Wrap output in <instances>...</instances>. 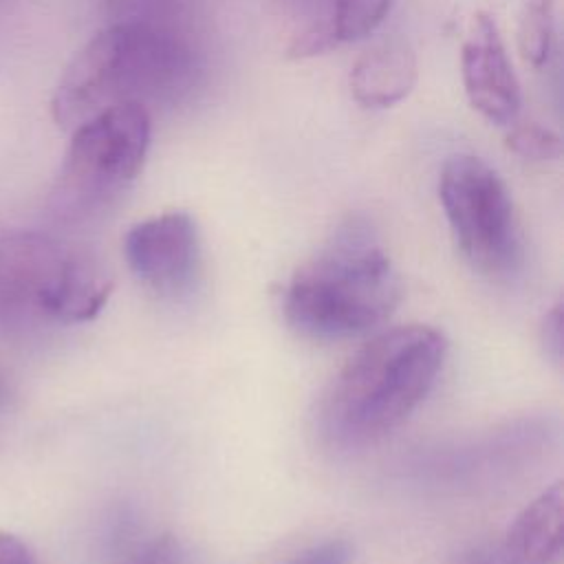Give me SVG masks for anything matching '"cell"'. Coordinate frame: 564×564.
<instances>
[{"label": "cell", "instance_id": "obj_1", "mask_svg": "<svg viewBox=\"0 0 564 564\" xmlns=\"http://www.w3.org/2000/svg\"><path fill=\"white\" fill-rule=\"evenodd\" d=\"M445 337L423 324L377 333L337 370L322 394L317 425L326 443L359 449L397 430L434 388Z\"/></svg>", "mask_w": 564, "mask_h": 564}, {"label": "cell", "instance_id": "obj_2", "mask_svg": "<svg viewBox=\"0 0 564 564\" xmlns=\"http://www.w3.org/2000/svg\"><path fill=\"white\" fill-rule=\"evenodd\" d=\"M196 70L198 57L185 31L108 22L64 68L51 115L70 132L110 106L176 97L192 86Z\"/></svg>", "mask_w": 564, "mask_h": 564}, {"label": "cell", "instance_id": "obj_3", "mask_svg": "<svg viewBox=\"0 0 564 564\" xmlns=\"http://www.w3.org/2000/svg\"><path fill=\"white\" fill-rule=\"evenodd\" d=\"M401 297L399 275L372 227L339 225L282 291V313L297 333L333 341L383 324Z\"/></svg>", "mask_w": 564, "mask_h": 564}, {"label": "cell", "instance_id": "obj_4", "mask_svg": "<svg viewBox=\"0 0 564 564\" xmlns=\"http://www.w3.org/2000/svg\"><path fill=\"white\" fill-rule=\"evenodd\" d=\"M110 293V273L88 251L40 231L0 238V326L88 322Z\"/></svg>", "mask_w": 564, "mask_h": 564}, {"label": "cell", "instance_id": "obj_5", "mask_svg": "<svg viewBox=\"0 0 564 564\" xmlns=\"http://www.w3.org/2000/svg\"><path fill=\"white\" fill-rule=\"evenodd\" d=\"M150 148L143 104L110 106L70 130L51 207L62 218H84L108 207L141 172Z\"/></svg>", "mask_w": 564, "mask_h": 564}, {"label": "cell", "instance_id": "obj_6", "mask_svg": "<svg viewBox=\"0 0 564 564\" xmlns=\"http://www.w3.org/2000/svg\"><path fill=\"white\" fill-rule=\"evenodd\" d=\"M438 200L474 271L500 280L520 269L522 240L513 200L489 163L474 154L449 156L438 174Z\"/></svg>", "mask_w": 564, "mask_h": 564}, {"label": "cell", "instance_id": "obj_7", "mask_svg": "<svg viewBox=\"0 0 564 564\" xmlns=\"http://www.w3.org/2000/svg\"><path fill=\"white\" fill-rule=\"evenodd\" d=\"M123 256L134 278L163 297L194 286L200 242L196 223L185 212H165L132 225L123 238Z\"/></svg>", "mask_w": 564, "mask_h": 564}, {"label": "cell", "instance_id": "obj_8", "mask_svg": "<svg viewBox=\"0 0 564 564\" xmlns=\"http://www.w3.org/2000/svg\"><path fill=\"white\" fill-rule=\"evenodd\" d=\"M460 77L471 108L491 123L511 126L520 112V84L496 20L476 11L460 51Z\"/></svg>", "mask_w": 564, "mask_h": 564}, {"label": "cell", "instance_id": "obj_9", "mask_svg": "<svg viewBox=\"0 0 564 564\" xmlns=\"http://www.w3.org/2000/svg\"><path fill=\"white\" fill-rule=\"evenodd\" d=\"M419 77L416 55L403 40H388L366 51L350 68L352 99L364 108H390L405 99Z\"/></svg>", "mask_w": 564, "mask_h": 564}, {"label": "cell", "instance_id": "obj_10", "mask_svg": "<svg viewBox=\"0 0 564 564\" xmlns=\"http://www.w3.org/2000/svg\"><path fill=\"white\" fill-rule=\"evenodd\" d=\"M562 516L564 494L555 482L518 513L507 533L505 555L513 564H560Z\"/></svg>", "mask_w": 564, "mask_h": 564}, {"label": "cell", "instance_id": "obj_11", "mask_svg": "<svg viewBox=\"0 0 564 564\" xmlns=\"http://www.w3.org/2000/svg\"><path fill=\"white\" fill-rule=\"evenodd\" d=\"M555 40V0H518L516 42L518 53L531 68H542Z\"/></svg>", "mask_w": 564, "mask_h": 564}, {"label": "cell", "instance_id": "obj_12", "mask_svg": "<svg viewBox=\"0 0 564 564\" xmlns=\"http://www.w3.org/2000/svg\"><path fill=\"white\" fill-rule=\"evenodd\" d=\"M394 0H330L322 15L335 46L370 35L390 13Z\"/></svg>", "mask_w": 564, "mask_h": 564}, {"label": "cell", "instance_id": "obj_13", "mask_svg": "<svg viewBox=\"0 0 564 564\" xmlns=\"http://www.w3.org/2000/svg\"><path fill=\"white\" fill-rule=\"evenodd\" d=\"M110 22H139L185 31L194 0H104ZM187 33V31H185Z\"/></svg>", "mask_w": 564, "mask_h": 564}, {"label": "cell", "instance_id": "obj_14", "mask_svg": "<svg viewBox=\"0 0 564 564\" xmlns=\"http://www.w3.org/2000/svg\"><path fill=\"white\" fill-rule=\"evenodd\" d=\"M505 143L513 154L527 161L542 163V161H555L562 156L560 134L535 121L513 123L505 137Z\"/></svg>", "mask_w": 564, "mask_h": 564}, {"label": "cell", "instance_id": "obj_15", "mask_svg": "<svg viewBox=\"0 0 564 564\" xmlns=\"http://www.w3.org/2000/svg\"><path fill=\"white\" fill-rule=\"evenodd\" d=\"M130 564H192L185 546L172 535H159L143 544Z\"/></svg>", "mask_w": 564, "mask_h": 564}, {"label": "cell", "instance_id": "obj_16", "mask_svg": "<svg viewBox=\"0 0 564 564\" xmlns=\"http://www.w3.org/2000/svg\"><path fill=\"white\" fill-rule=\"evenodd\" d=\"M350 546L344 540H328L319 546L304 551L302 555L289 560L286 564H348Z\"/></svg>", "mask_w": 564, "mask_h": 564}, {"label": "cell", "instance_id": "obj_17", "mask_svg": "<svg viewBox=\"0 0 564 564\" xmlns=\"http://www.w3.org/2000/svg\"><path fill=\"white\" fill-rule=\"evenodd\" d=\"M564 337H562V302H557L542 322V344L546 355L553 359V364L562 361V348H564Z\"/></svg>", "mask_w": 564, "mask_h": 564}, {"label": "cell", "instance_id": "obj_18", "mask_svg": "<svg viewBox=\"0 0 564 564\" xmlns=\"http://www.w3.org/2000/svg\"><path fill=\"white\" fill-rule=\"evenodd\" d=\"M0 564H35V560L18 535L0 531Z\"/></svg>", "mask_w": 564, "mask_h": 564}, {"label": "cell", "instance_id": "obj_19", "mask_svg": "<svg viewBox=\"0 0 564 564\" xmlns=\"http://www.w3.org/2000/svg\"><path fill=\"white\" fill-rule=\"evenodd\" d=\"M485 564H491V562H485ZM494 564H513L505 553H502V557H498V560H494Z\"/></svg>", "mask_w": 564, "mask_h": 564}]
</instances>
